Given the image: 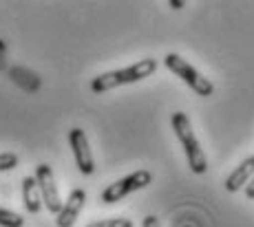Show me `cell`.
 I'll return each mask as SVG.
<instances>
[{
  "label": "cell",
  "mask_w": 254,
  "mask_h": 227,
  "mask_svg": "<svg viewBox=\"0 0 254 227\" xmlns=\"http://www.w3.org/2000/svg\"><path fill=\"white\" fill-rule=\"evenodd\" d=\"M155 71H157V62H155L153 57H146V60L135 62L133 66H126V69H120V71H109V73L93 77L91 91L93 93H106V91H113L117 86L135 84V82L146 80V77H150Z\"/></svg>",
  "instance_id": "obj_1"
},
{
  "label": "cell",
  "mask_w": 254,
  "mask_h": 227,
  "mask_svg": "<svg viewBox=\"0 0 254 227\" xmlns=\"http://www.w3.org/2000/svg\"><path fill=\"white\" fill-rule=\"evenodd\" d=\"M86 227H135L130 219H104V221H93Z\"/></svg>",
  "instance_id": "obj_11"
},
{
  "label": "cell",
  "mask_w": 254,
  "mask_h": 227,
  "mask_svg": "<svg viewBox=\"0 0 254 227\" xmlns=\"http://www.w3.org/2000/svg\"><path fill=\"white\" fill-rule=\"evenodd\" d=\"M0 227H24V219L16 212L0 207Z\"/></svg>",
  "instance_id": "obj_10"
},
{
  "label": "cell",
  "mask_w": 254,
  "mask_h": 227,
  "mask_svg": "<svg viewBox=\"0 0 254 227\" xmlns=\"http://www.w3.org/2000/svg\"><path fill=\"white\" fill-rule=\"evenodd\" d=\"M33 179H36L38 190H40L42 205H47V210L51 214H58L62 210V199H60V190H58L56 175H53L51 166H47V163L36 166V177Z\"/></svg>",
  "instance_id": "obj_5"
},
{
  "label": "cell",
  "mask_w": 254,
  "mask_h": 227,
  "mask_svg": "<svg viewBox=\"0 0 254 227\" xmlns=\"http://www.w3.org/2000/svg\"><path fill=\"white\" fill-rule=\"evenodd\" d=\"M168 4H170V7H173V9H182L186 2H184V0H170Z\"/></svg>",
  "instance_id": "obj_15"
},
{
  "label": "cell",
  "mask_w": 254,
  "mask_h": 227,
  "mask_svg": "<svg viewBox=\"0 0 254 227\" xmlns=\"http://www.w3.org/2000/svg\"><path fill=\"white\" fill-rule=\"evenodd\" d=\"M254 177V154L248 159H243L241 166L234 168L230 172V177L226 179V190L228 192H239L241 187H246L250 183V179Z\"/></svg>",
  "instance_id": "obj_8"
},
{
  "label": "cell",
  "mask_w": 254,
  "mask_h": 227,
  "mask_svg": "<svg viewBox=\"0 0 254 227\" xmlns=\"http://www.w3.org/2000/svg\"><path fill=\"white\" fill-rule=\"evenodd\" d=\"M18 154L16 152H0V172H7V170H13L18 166Z\"/></svg>",
  "instance_id": "obj_12"
},
{
  "label": "cell",
  "mask_w": 254,
  "mask_h": 227,
  "mask_svg": "<svg viewBox=\"0 0 254 227\" xmlns=\"http://www.w3.org/2000/svg\"><path fill=\"white\" fill-rule=\"evenodd\" d=\"M69 143L73 157H75V166L82 175H93L95 172V161H93V152L89 146L86 133L82 128H71L69 130Z\"/></svg>",
  "instance_id": "obj_6"
},
{
  "label": "cell",
  "mask_w": 254,
  "mask_h": 227,
  "mask_svg": "<svg viewBox=\"0 0 254 227\" xmlns=\"http://www.w3.org/2000/svg\"><path fill=\"white\" fill-rule=\"evenodd\" d=\"M141 227H159V219L157 216H153V214L146 216V219L141 221Z\"/></svg>",
  "instance_id": "obj_13"
},
{
  "label": "cell",
  "mask_w": 254,
  "mask_h": 227,
  "mask_svg": "<svg viewBox=\"0 0 254 227\" xmlns=\"http://www.w3.org/2000/svg\"><path fill=\"white\" fill-rule=\"evenodd\" d=\"M22 203L29 214H38L42 210V196H40V190H38V183L33 177L22 179Z\"/></svg>",
  "instance_id": "obj_9"
},
{
  "label": "cell",
  "mask_w": 254,
  "mask_h": 227,
  "mask_svg": "<svg viewBox=\"0 0 254 227\" xmlns=\"http://www.w3.org/2000/svg\"><path fill=\"white\" fill-rule=\"evenodd\" d=\"M164 64H166V69H168L170 73L182 77V82H186V84H188L197 95H201V97H210V95L214 93L212 82H210L208 77H203L192 64H188L182 55H177V53H168V55L164 57Z\"/></svg>",
  "instance_id": "obj_3"
},
{
  "label": "cell",
  "mask_w": 254,
  "mask_h": 227,
  "mask_svg": "<svg viewBox=\"0 0 254 227\" xmlns=\"http://www.w3.org/2000/svg\"><path fill=\"white\" fill-rule=\"evenodd\" d=\"M173 130H175V135H177L179 143H182V148H184V154H186V159H188L190 170H192L194 175H206L208 159H206V152H203L201 143H199L197 135H194L188 115L175 113L173 115Z\"/></svg>",
  "instance_id": "obj_2"
},
{
  "label": "cell",
  "mask_w": 254,
  "mask_h": 227,
  "mask_svg": "<svg viewBox=\"0 0 254 227\" xmlns=\"http://www.w3.org/2000/svg\"><path fill=\"white\" fill-rule=\"evenodd\" d=\"M246 196H248V199H252V201H254V177L250 179V183L246 185Z\"/></svg>",
  "instance_id": "obj_14"
},
{
  "label": "cell",
  "mask_w": 254,
  "mask_h": 227,
  "mask_svg": "<svg viewBox=\"0 0 254 227\" xmlns=\"http://www.w3.org/2000/svg\"><path fill=\"white\" fill-rule=\"evenodd\" d=\"M150 183H153V175H150L148 170H137V172H133V175L111 183V185L102 192V201H104L106 205H111V203L126 199V196L133 194V192L144 190V187L150 185Z\"/></svg>",
  "instance_id": "obj_4"
},
{
  "label": "cell",
  "mask_w": 254,
  "mask_h": 227,
  "mask_svg": "<svg viewBox=\"0 0 254 227\" xmlns=\"http://www.w3.org/2000/svg\"><path fill=\"white\" fill-rule=\"evenodd\" d=\"M84 203H86V192L82 190V187L71 190L69 199L62 203V210L56 214V225L58 227H73L77 216H80L82 207H84Z\"/></svg>",
  "instance_id": "obj_7"
}]
</instances>
